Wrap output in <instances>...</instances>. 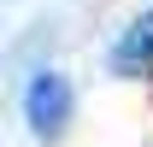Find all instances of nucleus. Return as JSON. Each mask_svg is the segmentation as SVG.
<instances>
[{
  "mask_svg": "<svg viewBox=\"0 0 153 147\" xmlns=\"http://www.w3.org/2000/svg\"><path fill=\"white\" fill-rule=\"evenodd\" d=\"M71 106H76V94H71V82L59 71H36L30 76V88H24V124L36 129V135L53 141L59 129L71 124Z\"/></svg>",
  "mask_w": 153,
  "mask_h": 147,
  "instance_id": "1",
  "label": "nucleus"
},
{
  "mask_svg": "<svg viewBox=\"0 0 153 147\" xmlns=\"http://www.w3.org/2000/svg\"><path fill=\"white\" fill-rule=\"evenodd\" d=\"M112 76H147L153 71V6L141 12V18H130V30L112 41Z\"/></svg>",
  "mask_w": 153,
  "mask_h": 147,
  "instance_id": "2",
  "label": "nucleus"
}]
</instances>
